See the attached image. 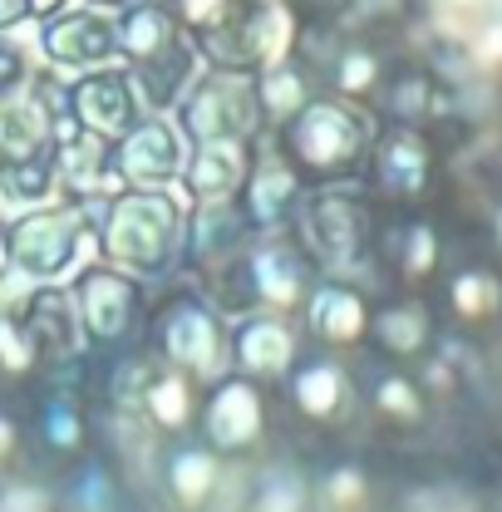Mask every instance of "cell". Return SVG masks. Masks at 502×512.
<instances>
[{"mask_svg": "<svg viewBox=\"0 0 502 512\" xmlns=\"http://www.w3.org/2000/svg\"><path fill=\"white\" fill-rule=\"evenodd\" d=\"M40 45L55 69H99L119 55V25L99 10H60L40 30Z\"/></svg>", "mask_w": 502, "mask_h": 512, "instance_id": "cell-16", "label": "cell"}, {"mask_svg": "<svg viewBox=\"0 0 502 512\" xmlns=\"http://www.w3.org/2000/svg\"><path fill=\"white\" fill-rule=\"evenodd\" d=\"M394 261H399V271H404L409 281L429 276V266H434V237H429V227H404Z\"/></svg>", "mask_w": 502, "mask_h": 512, "instance_id": "cell-34", "label": "cell"}, {"mask_svg": "<svg viewBox=\"0 0 502 512\" xmlns=\"http://www.w3.org/2000/svg\"><path fill=\"white\" fill-rule=\"evenodd\" d=\"M40 148H55L45 109L35 99H15V94L0 99V158H25Z\"/></svg>", "mask_w": 502, "mask_h": 512, "instance_id": "cell-28", "label": "cell"}, {"mask_svg": "<svg viewBox=\"0 0 502 512\" xmlns=\"http://www.w3.org/2000/svg\"><path fill=\"white\" fill-rule=\"evenodd\" d=\"M55 163H60V183L69 192H119L124 178L114 168V138L94 133V128H74L69 138L55 143Z\"/></svg>", "mask_w": 502, "mask_h": 512, "instance_id": "cell-23", "label": "cell"}, {"mask_svg": "<svg viewBox=\"0 0 502 512\" xmlns=\"http://www.w3.org/2000/svg\"><path fill=\"white\" fill-rule=\"evenodd\" d=\"M301 503H306L301 483H286L281 493H276V488H266V493L256 498V512H301Z\"/></svg>", "mask_w": 502, "mask_h": 512, "instance_id": "cell-38", "label": "cell"}, {"mask_svg": "<svg viewBox=\"0 0 502 512\" xmlns=\"http://www.w3.org/2000/svg\"><path fill=\"white\" fill-rule=\"evenodd\" d=\"M178 242H183V212L158 188L119 192L99 227L104 261L128 276H163L178 256Z\"/></svg>", "mask_w": 502, "mask_h": 512, "instance_id": "cell-3", "label": "cell"}, {"mask_svg": "<svg viewBox=\"0 0 502 512\" xmlns=\"http://www.w3.org/2000/svg\"><path fill=\"white\" fill-rule=\"evenodd\" d=\"M286 394L296 404V414L315 424V429H335L350 404H355V389L350 375L335 365V355H311V360H296V370L286 375Z\"/></svg>", "mask_w": 502, "mask_h": 512, "instance_id": "cell-19", "label": "cell"}, {"mask_svg": "<svg viewBox=\"0 0 502 512\" xmlns=\"http://www.w3.org/2000/svg\"><path fill=\"white\" fill-rule=\"evenodd\" d=\"M370 119L345 99H306L281 124V153L301 168L306 183H345L370 163Z\"/></svg>", "mask_w": 502, "mask_h": 512, "instance_id": "cell-2", "label": "cell"}, {"mask_svg": "<svg viewBox=\"0 0 502 512\" xmlns=\"http://www.w3.org/2000/svg\"><path fill=\"white\" fill-rule=\"evenodd\" d=\"M89 232V212L84 202H64V207H40L30 217H20L5 232V261L15 271H25L30 281H55L79 261V242Z\"/></svg>", "mask_w": 502, "mask_h": 512, "instance_id": "cell-9", "label": "cell"}, {"mask_svg": "<svg viewBox=\"0 0 502 512\" xmlns=\"http://www.w3.org/2000/svg\"><path fill=\"white\" fill-rule=\"evenodd\" d=\"M15 316H20L30 345L45 360V380L79 365V355H84V325H79V306H74V296L64 286L35 281V291L25 296V306Z\"/></svg>", "mask_w": 502, "mask_h": 512, "instance_id": "cell-12", "label": "cell"}, {"mask_svg": "<svg viewBox=\"0 0 502 512\" xmlns=\"http://www.w3.org/2000/svg\"><path fill=\"white\" fill-rule=\"evenodd\" d=\"M315 94L311 74L301 69V64L291 60V55H281L276 64H266L261 74H256V99H261V114H266V124H286L306 99Z\"/></svg>", "mask_w": 502, "mask_h": 512, "instance_id": "cell-27", "label": "cell"}, {"mask_svg": "<svg viewBox=\"0 0 502 512\" xmlns=\"http://www.w3.org/2000/svg\"><path fill=\"white\" fill-rule=\"evenodd\" d=\"M202 389H207V384H197L188 370H178V365L163 360L158 375L143 389V399H138V414H143L153 429H163V434H188V429H197Z\"/></svg>", "mask_w": 502, "mask_h": 512, "instance_id": "cell-24", "label": "cell"}, {"mask_svg": "<svg viewBox=\"0 0 502 512\" xmlns=\"http://www.w3.org/2000/svg\"><path fill=\"white\" fill-rule=\"evenodd\" d=\"M69 0H30V10H35V20H50V15H60Z\"/></svg>", "mask_w": 502, "mask_h": 512, "instance_id": "cell-40", "label": "cell"}, {"mask_svg": "<svg viewBox=\"0 0 502 512\" xmlns=\"http://www.w3.org/2000/svg\"><path fill=\"white\" fill-rule=\"evenodd\" d=\"M84 404H79V389H64L50 384V394L40 399L35 409V448H45L50 458H74L84 444Z\"/></svg>", "mask_w": 502, "mask_h": 512, "instance_id": "cell-26", "label": "cell"}, {"mask_svg": "<svg viewBox=\"0 0 502 512\" xmlns=\"http://www.w3.org/2000/svg\"><path fill=\"white\" fill-rule=\"evenodd\" d=\"M119 55L128 60V74L138 84L143 109L163 114L173 109L188 84L197 79V45H192L188 25L178 15V5L168 0H133L119 15Z\"/></svg>", "mask_w": 502, "mask_h": 512, "instance_id": "cell-1", "label": "cell"}, {"mask_svg": "<svg viewBox=\"0 0 502 512\" xmlns=\"http://www.w3.org/2000/svg\"><path fill=\"white\" fill-rule=\"evenodd\" d=\"M45 375V360L40 350L30 345L25 325L15 311H0V380L5 384H30Z\"/></svg>", "mask_w": 502, "mask_h": 512, "instance_id": "cell-31", "label": "cell"}, {"mask_svg": "<svg viewBox=\"0 0 502 512\" xmlns=\"http://www.w3.org/2000/svg\"><path fill=\"white\" fill-rule=\"evenodd\" d=\"M20 453H25V424L10 409H0V468H15Z\"/></svg>", "mask_w": 502, "mask_h": 512, "instance_id": "cell-37", "label": "cell"}, {"mask_svg": "<svg viewBox=\"0 0 502 512\" xmlns=\"http://www.w3.org/2000/svg\"><path fill=\"white\" fill-rule=\"evenodd\" d=\"M25 84H30V69H25V50H20L15 40H5V35H0V99L20 94Z\"/></svg>", "mask_w": 502, "mask_h": 512, "instance_id": "cell-35", "label": "cell"}, {"mask_svg": "<svg viewBox=\"0 0 502 512\" xmlns=\"http://www.w3.org/2000/svg\"><path fill=\"white\" fill-rule=\"evenodd\" d=\"M188 35L212 69H242V74L276 64L296 40L291 10L281 0H222Z\"/></svg>", "mask_w": 502, "mask_h": 512, "instance_id": "cell-4", "label": "cell"}, {"mask_svg": "<svg viewBox=\"0 0 502 512\" xmlns=\"http://www.w3.org/2000/svg\"><path fill=\"white\" fill-rule=\"evenodd\" d=\"M301 316L311 325V340L320 350H350L370 335V311L365 296L350 291L345 281H315V291L306 296Z\"/></svg>", "mask_w": 502, "mask_h": 512, "instance_id": "cell-20", "label": "cell"}, {"mask_svg": "<svg viewBox=\"0 0 502 512\" xmlns=\"http://www.w3.org/2000/svg\"><path fill=\"white\" fill-rule=\"evenodd\" d=\"M74 306H79V325H84V340L94 350H133L143 325H148V296L138 286V276H128L119 266H89L79 271V286H74Z\"/></svg>", "mask_w": 502, "mask_h": 512, "instance_id": "cell-8", "label": "cell"}, {"mask_svg": "<svg viewBox=\"0 0 502 512\" xmlns=\"http://www.w3.org/2000/svg\"><path fill=\"white\" fill-rule=\"evenodd\" d=\"M0 512H50V493H40L35 483H10L0 493Z\"/></svg>", "mask_w": 502, "mask_h": 512, "instance_id": "cell-36", "label": "cell"}, {"mask_svg": "<svg viewBox=\"0 0 502 512\" xmlns=\"http://www.w3.org/2000/svg\"><path fill=\"white\" fill-rule=\"evenodd\" d=\"M424 178H429V153H424V138L419 133L394 128V133H384L375 148H370V183L389 202L424 197Z\"/></svg>", "mask_w": 502, "mask_h": 512, "instance_id": "cell-22", "label": "cell"}, {"mask_svg": "<svg viewBox=\"0 0 502 512\" xmlns=\"http://www.w3.org/2000/svg\"><path fill=\"white\" fill-rule=\"evenodd\" d=\"M114 168L128 188H163V183L183 178V133L158 114L138 119L114 143Z\"/></svg>", "mask_w": 502, "mask_h": 512, "instance_id": "cell-14", "label": "cell"}, {"mask_svg": "<svg viewBox=\"0 0 502 512\" xmlns=\"http://www.w3.org/2000/svg\"><path fill=\"white\" fill-rule=\"evenodd\" d=\"M20 20H35L30 0H0V35H5V30H15Z\"/></svg>", "mask_w": 502, "mask_h": 512, "instance_id": "cell-39", "label": "cell"}, {"mask_svg": "<svg viewBox=\"0 0 502 512\" xmlns=\"http://www.w3.org/2000/svg\"><path fill=\"white\" fill-rule=\"evenodd\" d=\"M296 227H301V242L315 256L320 271H355L370 242H375V227H370V207L355 188H340V183H325L320 192H306L301 207H296Z\"/></svg>", "mask_w": 502, "mask_h": 512, "instance_id": "cell-6", "label": "cell"}, {"mask_svg": "<svg viewBox=\"0 0 502 512\" xmlns=\"http://www.w3.org/2000/svg\"><path fill=\"white\" fill-rule=\"evenodd\" d=\"M301 360V340L281 311H251L232 330V370L256 384L286 380Z\"/></svg>", "mask_w": 502, "mask_h": 512, "instance_id": "cell-13", "label": "cell"}, {"mask_svg": "<svg viewBox=\"0 0 502 512\" xmlns=\"http://www.w3.org/2000/svg\"><path fill=\"white\" fill-rule=\"evenodd\" d=\"M60 188V163L55 148L25 153V158H0V197L5 202H40Z\"/></svg>", "mask_w": 502, "mask_h": 512, "instance_id": "cell-29", "label": "cell"}, {"mask_svg": "<svg viewBox=\"0 0 502 512\" xmlns=\"http://www.w3.org/2000/svg\"><path fill=\"white\" fill-rule=\"evenodd\" d=\"M69 104H74L79 124L94 128V133H109V138H124L128 128L138 124V109H143L133 74L109 69V64H99L94 74H79L69 84Z\"/></svg>", "mask_w": 502, "mask_h": 512, "instance_id": "cell-18", "label": "cell"}, {"mask_svg": "<svg viewBox=\"0 0 502 512\" xmlns=\"http://www.w3.org/2000/svg\"><path fill=\"white\" fill-rule=\"evenodd\" d=\"M247 266L256 281V301L261 311H301L306 296L315 291V256L306 252L301 237L291 232H256L247 247Z\"/></svg>", "mask_w": 502, "mask_h": 512, "instance_id": "cell-11", "label": "cell"}, {"mask_svg": "<svg viewBox=\"0 0 502 512\" xmlns=\"http://www.w3.org/2000/svg\"><path fill=\"white\" fill-rule=\"evenodd\" d=\"M222 483V463H217V448L207 444H183L168 453V468H163V488L173 498V508L183 512H202L212 503Z\"/></svg>", "mask_w": 502, "mask_h": 512, "instance_id": "cell-25", "label": "cell"}, {"mask_svg": "<svg viewBox=\"0 0 502 512\" xmlns=\"http://www.w3.org/2000/svg\"><path fill=\"white\" fill-rule=\"evenodd\" d=\"M94 10H124V5H133V0H89Z\"/></svg>", "mask_w": 502, "mask_h": 512, "instance_id": "cell-41", "label": "cell"}, {"mask_svg": "<svg viewBox=\"0 0 502 512\" xmlns=\"http://www.w3.org/2000/svg\"><path fill=\"white\" fill-rule=\"evenodd\" d=\"M251 143L242 138H217V143H197L192 163H183V188L192 202H222V197H242L251 173Z\"/></svg>", "mask_w": 502, "mask_h": 512, "instance_id": "cell-21", "label": "cell"}, {"mask_svg": "<svg viewBox=\"0 0 502 512\" xmlns=\"http://www.w3.org/2000/svg\"><path fill=\"white\" fill-rule=\"evenodd\" d=\"M148 340H153V350L168 365L188 370L197 384L232 375V330H227V316L207 296H197V291L168 296L153 311V320H148Z\"/></svg>", "mask_w": 502, "mask_h": 512, "instance_id": "cell-5", "label": "cell"}, {"mask_svg": "<svg viewBox=\"0 0 502 512\" xmlns=\"http://www.w3.org/2000/svg\"><path fill=\"white\" fill-rule=\"evenodd\" d=\"M370 335L379 340V350L389 355H419L429 340V311L419 301H394L370 320Z\"/></svg>", "mask_w": 502, "mask_h": 512, "instance_id": "cell-30", "label": "cell"}, {"mask_svg": "<svg viewBox=\"0 0 502 512\" xmlns=\"http://www.w3.org/2000/svg\"><path fill=\"white\" fill-rule=\"evenodd\" d=\"M251 237H256V227H251L247 212H242V197L197 202V212H192V222H188V252H183V261H188L197 276H207V271H217L232 256L247 252Z\"/></svg>", "mask_w": 502, "mask_h": 512, "instance_id": "cell-17", "label": "cell"}, {"mask_svg": "<svg viewBox=\"0 0 502 512\" xmlns=\"http://www.w3.org/2000/svg\"><path fill=\"white\" fill-rule=\"evenodd\" d=\"M306 197V178L301 168L276 148V153H256L251 158V173H247V188H242V212L256 232H276L296 217Z\"/></svg>", "mask_w": 502, "mask_h": 512, "instance_id": "cell-15", "label": "cell"}, {"mask_svg": "<svg viewBox=\"0 0 502 512\" xmlns=\"http://www.w3.org/2000/svg\"><path fill=\"white\" fill-rule=\"evenodd\" d=\"M370 404H375L384 419H394V414L419 419V414H424V399H419L414 380H404V375H394V370H384V375L370 380Z\"/></svg>", "mask_w": 502, "mask_h": 512, "instance_id": "cell-33", "label": "cell"}, {"mask_svg": "<svg viewBox=\"0 0 502 512\" xmlns=\"http://www.w3.org/2000/svg\"><path fill=\"white\" fill-rule=\"evenodd\" d=\"M197 429L202 444L217 453H251L266 439V394L247 375H222L202 389V409H197Z\"/></svg>", "mask_w": 502, "mask_h": 512, "instance_id": "cell-10", "label": "cell"}, {"mask_svg": "<svg viewBox=\"0 0 502 512\" xmlns=\"http://www.w3.org/2000/svg\"><path fill=\"white\" fill-rule=\"evenodd\" d=\"M178 128L192 143H217V138H242L256 143V133L266 128L261 99H256V79L242 69H212L207 79H192L188 94L178 99Z\"/></svg>", "mask_w": 502, "mask_h": 512, "instance_id": "cell-7", "label": "cell"}, {"mask_svg": "<svg viewBox=\"0 0 502 512\" xmlns=\"http://www.w3.org/2000/svg\"><path fill=\"white\" fill-rule=\"evenodd\" d=\"M330 79H335V89L340 94H350V99H370L379 89V79H384V64L370 45H340V55L330 64Z\"/></svg>", "mask_w": 502, "mask_h": 512, "instance_id": "cell-32", "label": "cell"}]
</instances>
